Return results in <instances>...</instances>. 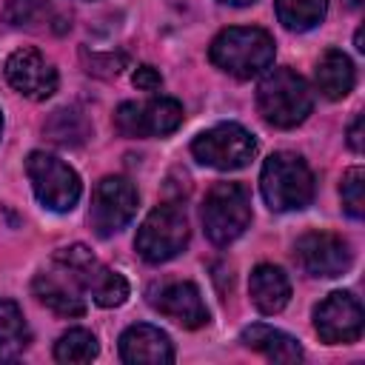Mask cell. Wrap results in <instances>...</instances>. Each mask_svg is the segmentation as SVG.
I'll return each mask as SVG.
<instances>
[{"label": "cell", "mask_w": 365, "mask_h": 365, "mask_svg": "<svg viewBox=\"0 0 365 365\" xmlns=\"http://www.w3.org/2000/svg\"><path fill=\"white\" fill-rule=\"evenodd\" d=\"M137 211V188L125 177H103L94 185L88 222L97 237H114Z\"/></svg>", "instance_id": "9c48e42d"}, {"label": "cell", "mask_w": 365, "mask_h": 365, "mask_svg": "<svg viewBox=\"0 0 365 365\" xmlns=\"http://www.w3.org/2000/svg\"><path fill=\"white\" fill-rule=\"evenodd\" d=\"M100 354V345H97V336L86 328H71L66 331L57 345H54V359L57 362H68V365H83V362H91L94 356Z\"/></svg>", "instance_id": "7402d4cb"}, {"label": "cell", "mask_w": 365, "mask_h": 365, "mask_svg": "<svg viewBox=\"0 0 365 365\" xmlns=\"http://www.w3.org/2000/svg\"><path fill=\"white\" fill-rule=\"evenodd\" d=\"M46 131H48L51 140L60 143V145H77V143H83V137H86V120H83V114H77L74 108H60V111H54V117L46 123Z\"/></svg>", "instance_id": "603a6c76"}, {"label": "cell", "mask_w": 365, "mask_h": 365, "mask_svg": "<svg viewBox=\"0 0 365 365\" xmlns=\"http://www.w3.org/2000/svg\"><path fill=\"white\" fill-rule=\"evenodd\" d=\"M362 188H365V171H362L359 165L348 168L345 177H342V185H339V197H342V208H345L348 217H354V220H362V214H365Z\"/></svg>", "instance_id": "cb8c5ba5"}, {"label": "cell", "mask_w": 365, "mask_h": 365, "mask_svg": "<svg viewBox=\"0 0 365 365\" xmlns=\"http://www.w3.org/2000/svg\"><path fill=\"white\" fill-rule=\"evenodd\" d=\"M362 322H365L362 305L351 291H334L314 308V328L319 339L328 345L359 339Z\"/></svg>", "instance_id": "7c38bea8"}, {"label": "cell", "mask_w": 365, "mask_h": 365, "mask_svg": "<svg viewBox=\"0 0 365 365\" xmlns=\"http://www.w3.org/2000/svg\"><path fill=\"white\" fill-rule=\"evenodd\" d=\"M120 359L128 365H168L174 362V345L165 331L148 322H137L120 336Z\"/></svg>", "instance_id": "2e32d148"}, {"label": "cell", "mask_w": 365, "mask_h": 365, "mask_svg": "<svg viewBox=\"0 0 365 365\" xmlns=\"http://www.w3.org/2000/svg\"><path fill=\"white\" fill-rule=\"evenodd\" d=\"M348 145H351L356 154L362 151V114H356L354 123H351V128H348Z\"/></svg>", "instance_id": "4316f807"}, {"label": "cell", "mask_w": 365, "mask_h": 365, "mask_svg": "<svg viewBox=\"0 0 365 365\" xmlns=\"http://www.w3.org/2000/svg\"><path fill=\"white\" fill-rule=\"evenodd\" d=\"M185 245H188V220L182 208L171 202L157 205L143 220V225L137 228V240H134L137 254L151 265L174 259Z\"/></svg>", "instance_id": "52a82bcc"}, {"label": "cell", "mask_w": 365, "mask_h": 365, "mask_svg": "<svg viewBox=\"0 0 365 365\" xmlns=\"http://www.w3.org/2000/svg\"><path fill=\"white\" fill-rule=\"evenodd\" d=\"M131 80H134V86L140 91H157L163 86V77H160V71L154 66H137V71H134Z\"/></svg>", "instance_id": "484cf974"}, {"label": "cell", "mask_w": 365, "mask_h": 365, "mask_svg": "<svg viewBox=\"0 0 365 365\" xmlns=\"http://www.w3.org/2000/svg\"><path fill=\"white\" fill-rule=\"evenodd\" d=\"M6 80L29 100H46L57 91V68L37 48H17L6 60Z\"/></svg>", "instance_id": "4fadbf2b"}, {"label": "cell", "mask_w": 365, "mask_h": 365, "mask_svg": "<svg viewBox=\"0 0 365 365\" xmlns=\"http://www.w3.org/2000/svg\"><path fill=\"white\" fill-rule=\"evenodd\" d=\"M148 302H151V308H157L163 317L180 322L182 328L208 325V308L194 282H165L151 291Z\"/></svg>", "instance_id": "5bb4252c"}, {"label": "cell", "mask_w": 365, "mask_h": 365, "mask_svg": "<svg viewBox=\"0 0 365 365\" xmlns=\"http://www.w3.org/2000/svg\"><path fill=\"white\" fill-rule=\"evenodd\" d=\"M328 0H277V17L288 31H308L322 23Z\"/></svg>", "instance_id": "44dd1931"}, {"label": "cell", "mask_w": 365, "mask_h": 365, "mask_svg": "<svg viewBox=\"0 0 365 365\" xmlns=\"http://www.w3.org/2000/svg\"><path fill=\"white\" fill-rule=\"evenodd\" d=\"M54 262H57L60 268H66V271L74 277V282H77L83 291L91 294V299H94L97 305H103V308H117V305L125 302V297H128V282H125V277L117 274V271H111V268H106L86 245L77 242V245L60 248V251L54 254Z\"/></svg>", "instance_id": "5b68a950"}, {"label": "cell", "mask_w": 365, "mask_h": 365, "mask_svg": "<svg viewBox=\"0 0 365 365\" xmlns=\"http://www.w3.org/2000/svg\"><path fill=\"white\" fill-rule=\"evenodd\" d=\"M294 259L308 277H339L351 268L354 251L345 237L331 231H308L294 245Z\"/></svg>", "instance_id": "8fae6325"}, {"label": "cell", "mask_w": 365, "mask_h": 365, "mask_svg": "<svg viewBox=\"0 0 365 365\" xmlns=\"http://www.w3.org/2000/svg\"><path fill=\"white\" fill-rule=\"evenodd\" d=\"M182 123V106L174 97H154L148 103H120L114 125L123 137H165Z\"/></svg>", "instance_id": "30bf717a"}, {"label": "cell", "mask_w": 365, "mask_h": 365, "mask_svg": "<svg viewBox=\"0 0 365 365\" xmlns=\"http://www.w3.org/2000/svg\"><path fill=\"white\" fill-rule=\"evenodd\" d=\"M257 108L274 128H297L314 108V94L291 68H271L257 86Z\"/></svg>", "instance_id": "7a4b0ae2"}, {"label": "cell", "mask_w": 365, "mask_h": 365, "mask_svg": "<svg viewBox=\"0 0 365 365\" xmlns=\"http://www.w3.org/2000/svg\"><path fill=\"white\" fill-rule=\"evenodd\" d=\"M31 342V331L17 302L0 299V362L17 359Z\"/></svg>", "instance_id": "ffe728a7"}, {"label": "cell", "mask_w": 365, "mask_h": 365, "mask_svg": "<svg viewBox=\"0 0 365 365\" xmlns=\"http://www.w3.org/2000/svg\"><path fill=\"white\" fill-rule=\"evenodd\" d=\"M26 174H29V182H31L34 197L40 200V205L54 211V214L71 211L77 205L80 194H83L77 171L54 154L31 151L26 157Z\"/></svg>", "instance_id": "8992f818"}, {"label": "cell", "mask_w": 365, "mask_h": 365, "mask_svg": "<svg viewBox=\"0 0 365 365\" xmlns=\"http://www.w3.org/2000/svg\"><path fill=\"white\" fill-rule=\"evenodd\" d=\"M248 294L259 314H279L291 299V282L279 265L262 262L251 271Z\"/></svg>", "instance_id": "e0dca14e"}, {"label": "cell", "mask_w": 365, "mask_h": 365, "mask_svg": "<svg viewBox=\"0 0 365 365\" xmlns=\"http://www.w3.org/2000/svg\"><path fill=\"white\" fill-rule=\"evenodd\" d=\"M208 57L220 71L251 80L274 63V37L257 26H231L211 40Z\"/></svg>", "instance_id": "6da1fadb"}, {"label": "cell", "mask_w": 365, "mask_h": 365, "mask_svg": "<svg viewBox=\"0 0 365 365\" xmlns=\"http://www.w3.org/2000/svg\"><path fill=\"white\" fill-rule=\"evenodd\" d=\"M251 225V197L240 182H214L202 202V228L214 245H228Z\"/></svg>", "instance_id": "277c9868"}, {"label": "cell", "mask_w": 365, "mask_h": 365, "mask_svg": "<svg viewBox=\"0 0 365 365\" xmlns=\"http://www.w3.org/2000/svg\"><path fill=\"white\" fill-rule=\"evenodd\" d=\"M191 154L197 163L217 168V171H237L245 168L257 154V140L248 128L237 123H220L194 137Z\"/></svg>", "instance_id": "ba28073f"}, {"label": "cell", "mask_w": 365, "mask_h": 365, "mask_svg": "<svg viewBox=\"0 0 365 365\" xmlns=\"http://www.w3.org/2000/svg\"><path fill=\"white\" fill-rule=\"evenodd\" d=\"M46 6V0H11L9 9H6V20L11 26H23V23H31L40 9Z\"/></svg>", "instance_id": "d4e9b609"}, {"label": "cell", "mask_w": 365, "mask_h": 365, "mask_svg": "<svg viewBox=\"0 0 365 365\" xmlns=\"http://www.w3.org/2000/svg\"><path fill=\"white\" fill-rule=\"evenodd\" d=\"M348 3V9H359L362 6V0H345Z\"/></svg>", "instance_id": "f1b7e54d"}, {"label": "cell", "mask_w": 365, "mask_h": 365, "mask_svg": "<svg viewBox=\"0 0 365 365\" xmlns=\"http://www.w3.org/2000/svg\"><path fill=\"white\" fill-rule=\"evenodd\" d=\"M220 3H225V6H251L257 0H220Z\"/></svg>", "instance_id": "83f0119b"}, {"label": "cell", "mask_w": 365, "mask_h": 365, "mask_svg": "<svg viewBox=\"0 0 365 365\" xmlns=\"http://www.w3.org/2000/svg\"><path fill=\"white\" fill-rule=\"evenodd\" d=\"M354 83H356V71L351 57L339 48H328L317 63V88L322 91V97L342 100L351 94Z\"/></svg>", "instance_id": "d6986e66"}, {"label": "cell", "mask_w": 365, "mask_h": 365, "mask_svg": "<svg viewBox=\"0 0 365 365\" xmlns=\"http://www.w3.org/2000/svg\"><path fill=\"white\" fill-rule=\"evenodd\" d=\"M31 291L40 305L60 317H83L86 314V299L83 288L74 282V277L54 262V271H40L31 282Z\"/></svg>", "instance_id": "9a60e30c"}, {"label": "cell", "mask_w": 365, "mask_h": 365, "mask_svg": "<svg viewBox=\"0 0 365 365\" xmlns=\"http://www.w3.org/2000/svg\"><path fill=\"white\" fill-rule=\"evenodd\" d=\"M0 134H3V111H0Z\"/></svg>", "instance_id": "f546056e"}, {"label": "cell", "mask_w": 365, "mask_h": 365, "mask_svg": "<svg viewBox=\"0 0 365 365\" xmlns=\"http://www.w3.org/2000/svg\"><path fill=\"white\" fill-rule=\"evenodd\" d=\"M240 342L251 351L265 354L274 362H299L302 359V345L291 334H285L279 328H271V325H262V322H254V325L242 328Z\"/></svg>", "instance_id": "ac0fdd59"}, {"label": "cell", "mask_w": 365, "mask_h": 365, "mask_svg": "<svg viewBox=\"0 0 365 365\" xmlns=\"http://www.w3.org/2000/svg\"><path fill=\"white\" fill-rule=\"evenodd\" d=\"M259 191L271 211H299L314 200V174L299 154L277 151L262 163Z\"/></svg>", "instance_id": "3957f363"}]
</instances>
